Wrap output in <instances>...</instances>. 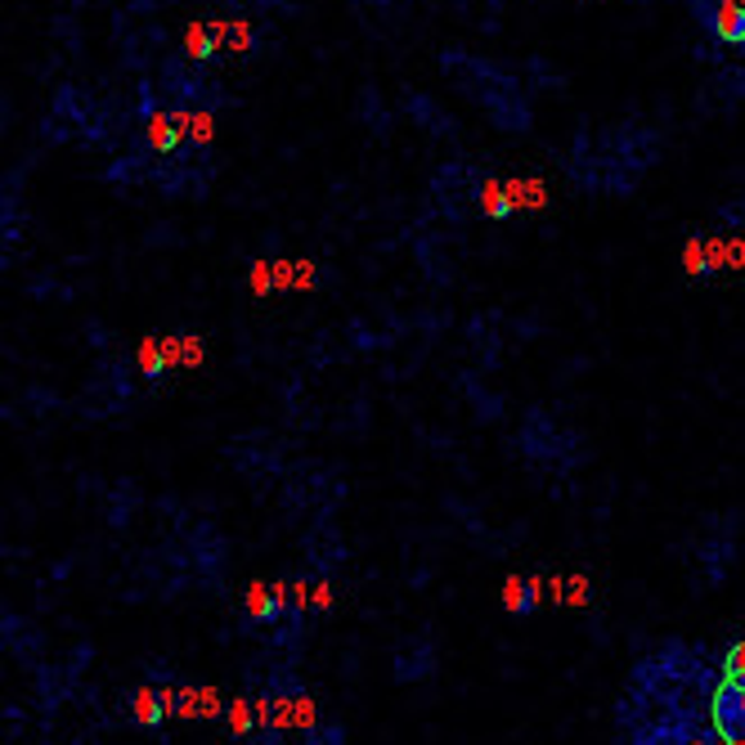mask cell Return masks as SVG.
<instances>
[{"instance_id":"30bf717a","label":"cell","mask_w":745,"mask_h":745,"mask_svg":"<svg viewBox=\"0 0 745 745\" xmlns=\"http://www.w3.org/2000/svg\"><path fill=\"white\" fill-rule=\"evenodd\" d=\"M247 283H252V292H256V296L274 292V260H256L252 274H247Z\"/></svg>"},{"instance_id":"d6986e66","label":"cell","mask_w":745,"mask_h":745,"mask_svg":"<svg viewBox=\"0 0 745 745\" xmlns=\"http://www.w3.org/2000/svg\"><path fill=\"white\" fill-rule=\"evenodd\" d=\"M566 588H571V593H566V598H571L575 607H584V602H588V579H584V575H575V579H571Z\"/></svg>"},{"instance_id":"52a82bcc","label":"cell","mask_w":745,"mask_h":745,"mask_svg":"<svg viewBox=\"0 0 745 745\" xmlns=\"http://www.w3.org/2000/svg\"><path fill=\"white\" fill-rule=\"evenodd\" d=\"M503 607L516 611V615L530 611V607H535V602H530V579H508V584H503Z\"/></svg>"},{"instance_id":"7c38bea8","label":"cell","mask_w":745,"mask_h":745,"mask_svg":"<svg viewBox=\"0 0 745 745\" xmlns=\"http://www.w3.org/2000/svg\"><path fill=\"white\" fill-rule=\"evenodd\" d=\"M705 266H710V270L728 266V243L723 239H705Z\"/></svg>"},{"instance_id":"9c48e42d","label":"cell","mask_w":745,"mask_h":745,"mask_svg":"<svg viewBox=\"0 0 745 745\" xmlns=\"http://www.w3.org/2000/svg\"><path fill=\"white\" fill-rule=\"evenodd\" d=\"M184 46H190V54H194V59H207V54L216 50V41H211V27H207V23H194L190 32H184Z\"/></svg>"},{"instance_id":"4fadbf2b","label":"cell","mask_w":745,"mask_h":745,"mask_svg":"<svg viewBox=\"0 0 745 745\" xmlns=\"http://www.w3.org/2000/svg\"><path fill=\"white\" fill-rule=\"evenodd\" d=\"M723 679H728V683H745V643H741V647H732V656H728V669H723Z\"/></svg>"},{"instance_id":"5b68a950","label":"cell","mask_w":745,"mask_h":745,"mask_svg":"<svg viewBox=\"0 0 745 745\" xmlns=\"http://www.w3.org/2000/svg\"><path fill=\"white\" fill-rule=\"evenodd\" d=\"M135 364H139L144 378H162V373H167V364H162V338H144L139 351H135Z\"/></svg>"},{"instance_id":"9a60e30c","label":"cell","mask_w":745,"mask_h":745,"mask_svg":"<svg viewBox=\"0 0 745 745\" xmlns=\"http://www.w3.org/2000/svg\"><path fill=\"white\" fill-rule=\"evenodd\" d=\"M203 359H207L203 338H184V368H203Z\"/></svg>"},{"instance_id":"8fae6325","label":"cell","mask_w":745,"mask_h":745,"mask_svg":"<svg viewBox=\"0 0 745 745\" xmlns=\"http://www.w3.org/2000/svg\"><path fill=\"white\" fill-rule=\"evenodd\" d=\"M683 266H687V274H705V270H710V266H705V243L700 239H692L683 247Z\"/></svg>"},{"instance_id":"603a6c76","label":"cell","mask_w":745,"mask_h":745,"mask_svg":"<svg viewBox=\"0 0 745 745\" xmlns=\"http://www.w3.org/2000/svg\"><path fill=\"white\" fill-rule=\"evenodd\" d=\"M230 719H234V728H239V732H247V723H252V719H247V705H234V715H230Z\"/></svg>"},{"instance_id":"d4e9b609","label":"cell","mask_w":745,"mask_h":745,"mask_svg":"<svg viewBox=\"0 0 745 745\" xmlns=\"http://www.w3.org/2000/svg\"><path fill=\"white\" fill-rule=\"evenodd\" d=\"M296 719H302V723H310V719H315V710H310V700H302V705H296Z\"/></svg>"},{"instance_id":"cb8c5ba5","label":"cell","mask_w":745,"mask_h":745,"mask_svg":"<svg viewBox=\"0 0 745 745\" xmlns=\"http://www.w3.org/2000/svg\"><path fill=\"white\" fill-rule=\"evenodd\" d=\"M270 588H274V607L283 611L288 607V584H270Z\"/></svg>"},{"instance_id":"5bb4252c","label":"cell","mask_w":745,"mask_h":745,"mask_svg":"<svg viewBox=\"0 0 745 745\" xmlns=\"http://www.w3.org/2000/svg\"><path fill=\"white\" fill-rule=\"evenodd\" d=\"M162 364L180 368L184 364V338H162Z\"/></svg>"},{"instance_id":"3957f363","label":"cell","mask_w":745,"mask_h":745,"mask_svg":"<svg viewBox=\"0 0 745 745\" xmlns=\"http://www.w3.org/2000/svg\"><path fill=\"white\" fill-rule=\"evenodd\" d=\"M148 139H154V148H158V154H171V148H175L184 135H180L175 118H167V113H154V118H148Z\"/></svg>"},{"instance_id":"7402d4cb","label":"cell","mask_w":745,"mask_h":745,"mask_svg":"<svg viewBox=\"0 0 745 745\" xmlns=\"http://www.w3.org/2000/svg\"><path fill=\"white\" fill-rule=\"evenodd\" d=\"M247 41H252V27H247V23H234L230 46H234V50H247Z\"/></svg>"},{"instance_id":"ba28073f","label":"cell","mask_w":745,"mask_h":745,"mask_svg":"<svg viewBox=\"0 0 745 745\" xmlns=\"http://www.w3.org/2000/svg\"><path fill=\"white\" fill-rule=\"evenodd\" d=\"M162 715H167V710H162V696L144 687V692L135 696V719H139V723H158Z\"/></svg>"},{"instance_id":"ffe728a7","label":"cell","mask_w":745,"mask_h":745,"mask_svg":"<svg viewBox=\"0 0 745 745\" xmlns=\"http://www.w3.org/2000/svg\"><path fill=\"white\" fill-rule=\"evenodd\" d=\"M548 194H544V180H526V207H544Z\"/></svg>"},{"instance_id":"8992f818","label":"cell","mask_w":745,"mask_h":745,"mask_svg":"<svg viewBox=\"0 0 745 745\" xmlns=\"http://www.w3.org/2000/svg\"><path fill=\"white\" fill-rule=\"evenodd\" d=\"M480 207H486V216H494V220L512 211V203H508V194H503L499 180H486V184H480Z\"/></svg>"},{"instance_id":"4316f807","label":"cell","mask_w":745,"mask_h":745,"mask_svg":"<svg viewBox=\"0 0 745 745\" xmlns=\"http://www.w3.org/2000/svg\"><path fill=\"white\" fill-rule=\"evenodd\" d=\"M687 745H705V741H687ZM719 745H728V741H723V736H719Z\"/></svg>"},{"instance_id":"2e32d148","label":"cell","mask_w":745,"mask_h":745,"mask_svg":"<svg viewBox=\"0 0 745 745\" xmlns=\"http://www.w3.org/2000/svg\"><path fill=\"white\" fill-rule=\"evenodd\" d=\"M274 288H296V260H274Z\"/></svg>"},{"instance_id":"6da1fadb","label":"cell","mask_w":745,"mask_h":745,"mask_svg":"<svg viewBox=\"0 0 745 745\" xmlns=\"http://www.w3.org/2000/svg\"><path fill=\"white\" fill-rule=\"evenodd\" d=\"M715 728L728 745H745V683H728L715 696Z\"/></svg>"},{"instance_id":"e0dca14e","label":"cell","mask_w":745,"mask_h":745,"mask_svg":"<svg viewBox=\"0 0 745 745\" xmlns=\"http://www.w3.org/2000/svg\"><path fill=\"white\" fill-rule=\"evenodd\" d=\"M190 135H194L198 144H207V139L216 135V126H211V118H207V113H194V118H190Z\"/></svg>"},{"instance_id":"ac0fdd59","label":"cell","mask_w":745,"mask_h":745,"mask_svg":"<svg viewBox=\"0 0 745 745\" xmlns=\"http://www.w3.org/2000/svg\"><path fill=\"white\" fill-rule=\"evenodd\" d=\"M315 288V260H296V292Z\"/></svg>"},{"instance_id":"277c9868","label":"cell","mask_w":745,"mask_h":745,"mask_svg":"<svg viewBox=\"0 0 745 745\" xmlns=\"http://www.w3.org/2000/svg\"><path fill=\"white\" fill-rule=\"evenodd\" d=\"M247 615H252L256 624L279 615V607H274V588H270V584H252V588H247Z\"/></svg>"},{"instance_id":"484cf974","label":"cell","mask_w":745,"mask_h":745,"mask_svg":"<svg viewBox=\"0 0 745 745\" xmlns=\"http://www.w3.org/2000/svg\"><path fill=\"white\" fill-rule=\"evenodd\" d=\"M315 602H319V607H328V602H332V593H328V584H319V588H315Z\"/></svg>"},{"instance_id":"44dd1931","label":"cell","mask_w":745,"mask_h":745,"mask_svg":"<svg viewBox=\"0 0 745 745\" xmlns=\"http://www.w3.org/2000/svg\"><path fill=\"white\" fill-rule=\"evenodd\" d=\"M741 266H745V243L732 239V243H728V270H741Z\"/></svg>"},{"instance_id":"7a4b0ae2","label":"cell","mask_w":745,"mask_h":745,"mask_svg":"<svg viewBox=\"0 0 745 745\" xmlns=\"http://www.w3.org/2000/svg\"><path fill=\"white\" fill-rule=\"evenodd\" d=\"M710 27H715L719 41L745 46V0H719L715 14H710Z\"/></svg>"}]
</instances>
